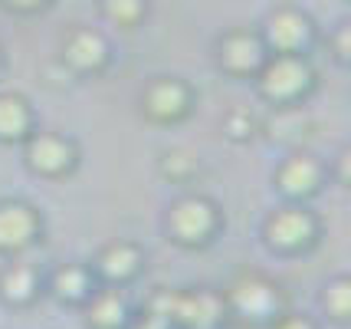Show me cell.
<instances>
[{"label": "cell", "instance_id": "6da1fadb", "mask_svg": "<svg viewBox=\"0 0 351 329\" xmlns=\"http://www.w3.org/2000/svg\"><path fill=\"white\" fill-rule=\"evenodd\" d=\"M145 306L174 329H220L230 319L223 290L217 286H158Z\"/></svg>", "mask_w": 351, "mask_h": 329}, {"label": "cell", "instance_id": "7a4b0ae2", "mask_svg": "<svg viewBox=\"0 0 351 329\" xmlns=\"http://www.w3.org/2000/svg\"><path fill=\"white\" fill-rule=\"evenodd\" d=\"M253 79L269 106H302L319 82L306 53H269Z\"/></svg>", "mask_w": 351, "mask_h": 329}, {"label": "cell", "instance_id": "3957f363", "mask_svg": "<svg viewBox=\"0 0 351 329\" xmlns=\"http://www.w3.org/2000/svg\"><path fill=\"white\" fill-rule=\"evenodd\" d=\"M223 227H227L223 211L207 194H181L178 201H171L168 218H165V231H168L171 244H178L184 251L210 247Z\"/></svg>", "mask_w": 351, "mask_h": 329}, {"label": "cell", "instance_id": "277c9868", "mask_svg": "<svg viewBox=\"0 0 351 329\" xmlns=\"http://www.w3.org/2000/svg\"><path fill=\"white\" fill-rule=\"evenodd\" d=\"M223 299H227L230 319H237L243 326H269L276 316L286 310L282 286L260 270L237 273L233 283L223 290Z\"/></svg>", "mask_w": 351, "mask_h": 329}, {"label": "cell", "instance_id": "5b68a950", "mask_svg": "<svg viewBox=\"0 0 351 329\" xmlns=\"http://www.w3.org/2000/svg\"><path fill=\"white\" fill-rule=\"evenodd\" d=\"M263 240L269 251L282 253V257L308 253L322 240V218L308 204L286 201L263 220Z\"/></svg>", "mask_w": 351, "mask_h": 329}, {"label": "cell", "instance_id": "8992f818", "mask_svg": "<svg viewBox=\"0 0 351 329\" xmlns=\"http://www.w3.org/2000/svg\"><path fill=\"white\" fill-rule=\"evenodd\" d=\"M79 145L76 139L62 135V132H33L23 141V161L33 174L40 178H66L79 168Z\"/></svg>", "mask_w": 351, "mask_h": 329}, {"label": "cell", "instance_id": "52a82bcc", "mask_svg": "<svg viewBox=\"0 0 351 329\" xmlns=\"http://www.w3.org/2000/svg\"><path fill=\"white\" fill-rule=\"evenodd\" d=\"M43 240V214L40 207L20 198L0 201V257H20L33 244Z\"/></svg>", "mask_w": 351, "mask_h": 329}, {"label": "cell", "instance_id": "ba28073f", "mask_svg": "<svg viewBox=\"0 0 351 329\" xmlns=\"http://www.w3.org/2000/svg\"><path fill=\"white\" fill-rule=\"evenodd\" d=\"M141 112L158 126H178L194 112V89L178 76H158L141 93Z\"/></svg>", "mask_w": 351, "mask_h": 329}, {"label": "cell", "instance_id": "9c48e42d", "mask_svg": "<svg viewBox=\"0 0 351 329\" xmlns=\"http://www.w3.org/2000/svg\"><path fill=\"white\" fill-rule=\"evenodd\" d=\"M60 63L73 76H99L112 63V47H108L106 33L92 30V27H73L62 40Z\"/></svg>", "mask_w": 351, "mask_h": 329}, {"label": "cell", "instance_id": "30bf717a", "mask_svg": "<svg viewBox=\"0 0 351 329\" xmlns=\"http://www.w3.org/2000/svg\"><path fill=\"white\" fill-rule=\"evenodd\" d=\"M325 178H328V168L322 165L319 158L302 152V148H295V152L276 168L273 181H276V188H279V194H282L286 201L306 204L322 191Z\"/></svg>", "mask_w": 351, "mask_h": 329}, {"label": "cell", "instance_id": "8fae6325", "mask_svg": "<svg viewBox=\"0 0 351 329\" xmlns=\"http://www.w3.org/2000/svg\"><path fill=\"white\" fill-rule=\"evenodd\" d=\"M89 266L99 283L125 286V283L141 277V270L148 266V253L135 240H108L106 247H99V253H95V260Z\"/></svg>", "mask_w": 351, "mask_h": 329}, {"label": "cell", "instance_id": "7c38bea8", "mask_svg": "<svg viewBox=\"0 0 351 329\" xmlns=\"http://www.w3.org/2000/svg\"><path fill=\"white\" fill-rule=\"evenodd\" d=\"M260 36L269 53H306L315 36V23L299 7H279L266 16Z\"/></svg>", "mask_w": 351, "mask_h": 329}, {"label": "cell", "instance_id": "4fadbf2b", "mask_svg": "<svg viewBox=\"0 0 351 329\" xmlns=\"http://www.w3.org/2000/svg\"><path fill=\"white\" fill-rule=\"evenodd\" d=\"M266 56H269V49H266L260 33L253 30H227L217 40L220 69L230 76H256V69L263 66Z\"/></svg>", "mask_w": 351, "mask_h": 329}, {"label": "cell", "instance_id": "5bb4252c", "mask_svg": "<svg viewBox=\"0 0 351 329\" xmlns=\"http://www.w3.org/2000/svg\"><path fill=\"white\" fill-rule=\"evenodd\" d=\"M46 293V277L40 266L10 257V264L0 266V299L14 310H27Z\"/></svg>", "mask_w": 351, "mask_h": 329}, {"label": "cell", "instance_id": "9a60e30c", "mask_svg": "<svg viewBox=\"0 0 351 329\" xmlns=\"http://www.w3.org/2000/svg\"><path fill=\"white\" fill-rule=\"evenodd\" d=\"M82 316L89 329H125V323L132 319V303L122 293V286L99 283L92 297L82 303Z\"/></svg>", "mask_w": 351, "mask_h": 329}, {"label": "cell", "instance_id": "2e32d148", "mask_svg": "<svg viewBox=\"0 0 351 329\" xmlns=\"http://www.w3.org/2000/svg\"><path fill=\"white\" fill-rule=\"evenodd\" d=\"M95 286H99V280H95L89 264H60L46 277V293L66 306H82Z\"/></svg>", "mask_w": 351, "mask_h": 329}, {"label": "cell", "instance_id": "e0dca14e", "mask_svg": "<svg viewBox=\"0 0 351 329\" xmlns=\"http://www.w3.org/2000/svg\"><path fill=\"white\" fill-rule=\"evenodd\" d=\"M269 119H260V132H266V139L286 148H302V141L312 135V115L306 112V106H273Z\"/></svg>", "mask_w": 351, "mask_h": 329}, {"label": "cell", "instance_id": "ac0fdd59", "mask_svg": "<svg viewBox=\"0 0 351 329\" xmlns=\"http://www.w3.org/2000/svg\"><path fill=\"white\" fill-rule=\"evenodd\" d=\"M36 132L30 99L23 93H0V145H23Z\"/></svg>", "mask_w": 351, "mask_h": 329}, {"label": "cell", "instance_id": "d6986e66", "mask_svg": "<svg viewBox=\"0 0 351 329\" xmlns=\"http://www.w3.org/2000/svg\"><path fill=\"white\" fill-rule=\"evenodd\" d=\"M158 172H161V178H168L171 185H187V181L197 178L200 158L194 152H187V148H171V152H161Z\"/></svg>", "mask_w": 351, "mask_h": 329}, {"label": "cell", "instance_id": "ffe728a7", "mask_svg": "<svg viewBox=\"0 0 351 329\" xmlns=\"http://www.w3.org/2000/svg\"><path fill=\"white\" fill-rule=\"evenodd\" d=\"M322 310H325V316H328L332 323H338V326L348 323V316H351V280L345 277V273L322 286Z\"/></svg>", "mask_w": 351, "mask_h": 329}, {"label": "cell", "instance_id": "44dd1931", "mask_svg": "<svg viewBox=\"0 0 351 329\" xmlns=\"http://www.w3.org/2000/svg\"><path fill=\"white\" fill-rule=\"evenodd\" d=\"M102 16L119 30H135L148 16V0H102Z\"/></svg>", "mask_w": 351, "mask_h": 329}, {"label": "cell", "instance_id": "7402d4cb", "mask_svg": "<svg viewBox=\"0 0 351 329\" xmlns=\"http://www.w3.org/2000/svg\"><path fill=\"white\" fill-rule=\"evenodd\" d=\"M223 132H227V139H233V141H250L260 132V119L246 109V106H237V109H230L227 115H223Z\"/></svg>", "mask_w": 351, "mask_h": 329}, {"label": "cell", "instance_id": "603a6c76", "mask_svg": "<svg viewBox=\"0 0 351 329\" xmlns=\"http://www.w3.org/2000/svg\"><path fill=\"white\" fill-rule=\"evenodd\" d=\"M125 329H174L161 313H154L148 306H141L138 313H132V319L125 323Z\"/></svg>", "mask_w": 351, "mask_h": 329}, {"label": "cell", "instance_id": "cb8c5ba5", "mask_svg": "<svg viewBox=\"0 0 351 329\" xmlns=\"http://www.w3.org/2000/svg\"><path fill=\"white\" fill-rule=\"evenodd\" d=\"M266 329H319V323L306 313H289V310H282Z\"/></svg>", "mask_w": 351, "mask_h": 329}, {"label": "cell", "instance_id": "d4e9b609", "mask_svg": "<svg viewBox=\"0 0 351 329\" xmlns=\"http://www.w3.org/2000/svg\"><path fill=\"white\" fill-rule=\"evenodd\" d=\"M328 49H332V56H335L338 63L345 66L348 63V23H338L335 27V33H332V36H328Z\"/></svg>", "mask_w": 351, "mask_h": 329}, {"label": "cell", "instance_id": "484cf974", "mask_svg": "<svg viewBox=\"0 0 351 329\" xmlns=\"http://www.w3.org/2000/svg\"><path fill=\"white\" fill-rule=\"evenodd\" d=\"M49 3H53V0H7V7L16 10V14H40Z\"/></svg>", "mask_w": 351, "mask_h": 329}, {"label": "cell", "instance_id": "4316f807", "mask_svg": "<svg viewBox=\"0 0 351 329\" xmlns=\"http://www.w3.org/2000/svg\"><path fill=\"white\" fill-rule=\"evenodd\" d=\"M348 148H341L335 158V181L341 185V188H348V181H351V174H348Z\"/></svg>", "mask_w": 351, "mask_h": 329}, {"label": "cell", "instance_id": "83f0119b", "mask_svg": "<svg viewBox=\"0 0 351 329\" xmlns=\"http://www.w3.org/2000/svg\"><path fill=\"white\" fill-rule=\"evenodd\" d=\"M0 66H3V49H0Z\"/></svg>", "mask_w": 351, "mask_h": 329}]
</instances>
